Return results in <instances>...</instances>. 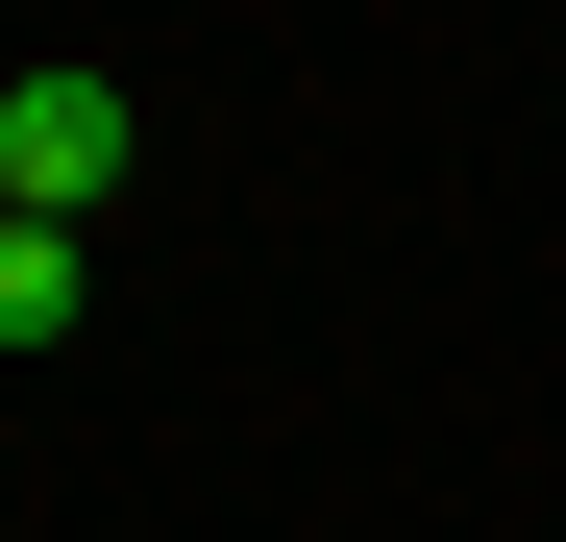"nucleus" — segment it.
<instances>
[{
  "label": "nucleus",
  "instance_id": "f257e3e1",
  "mask_svg": "<svg viewBox=\"0 0 566 542\" xmlns=\"http://www.w3.org/2000/svg\"><path fill=\"white\" fill-rule=\"evenodd\" d=\"M124 74H0V222H99L124 198Z\"/></svg>",
  "mask_w": 566,
  "mask_h": 542
},
{
  "label": "nucleus",
  "instance_id": "f03ea898",
  "mask_svg": "<svg viewBox=\"0 0 566 542\" xmlns=\"http://www.w3.org/2000/svg\"><path fill=\"white\" fill-rule=\"evenodd\" d=\"M74 296H99V222H0V345H74Z\"/></svg>",
  "mask_w": 566,
  "mask_h": 542
}]
</instances>
